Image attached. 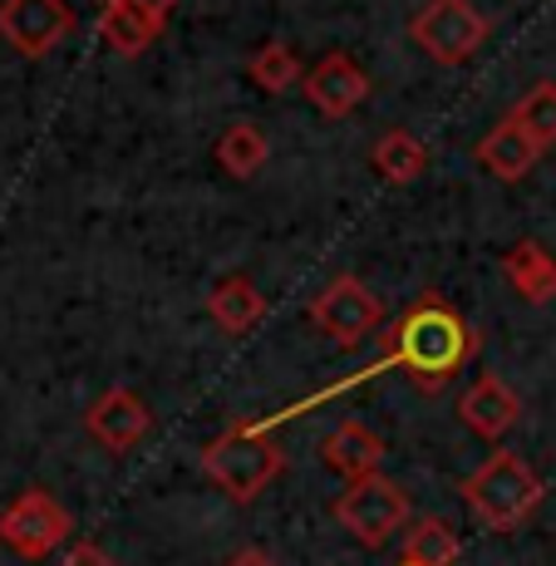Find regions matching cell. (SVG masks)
Segmentation results:
<instances>
[{
  "instance_id": "6da1fadb",
  "label": "cell",
  "mask_w": 556,
  "mask_h": 566,
  "mask_svg": "<svg viewBox=\"0 0 556 566\" xmlns=\"http://www.w3.org/2000/svg\"><path fill=\"white\" fill-rule=\"evenodd\" d=\"M478 350V335L468 331V321L458 315L443 296H423L413 311H405V321L389 331L385 340V360L369 365L365 375H350L345 385H359V379H375L379 369H405L413 375V385L423 389V395H433V389H443L449 379L473 360Z\"/></svg>"
},
{
  "instance_id": "7a4b0ae2",
  "label": "cell",
  "mask_w": 556,
  "mask_h": 566,
  "mask_svg": "<svg viewBox=\"0 0 556 566\" xmlns=\"http://www.w3.org/2000/svg\"><path fill=\"white\" fill-rule=\"evenodd\" d=\"M281 468H286V453H281V443L271 439L261 423L227 429L202 449V473L212 478L232 503H252V497H261L281 478Z\"/></svg>"
},
{
  "instance_id": "3957f363",
  "label": "cell",
  "mask_w": 556,
  "mask_h": 566,
  "mask_svg": "<svg viewBox=\"0 0 556 566\" xmlns=\"http://www.w3.org/2000/svg\"><path fill=\"white\" fill-rule=\"evenodd\" d=\"M542 478L527 468V459L497 449L493 459L478 468L473 478H463V503L473 507V517L483 522L487 532H512L522 527L542 503Z\"/></svg>"
},
{
  "instance_id": "277c9868",
  "label": "cell",
  "mask_w": 556,
  "mask_h": 566,
  "mask_svg": "<svg viewBox=\"0 0 556 566\" xmlns=\"http://www.w3.org/2000/svg\"><path fill=\"white\" fill-rule=\"evenodd\" d=\"M335 522L359 542V547H385L409 522V493L385 473H369L335 497Z\"/></svg>"
},
{
  "instance_id": "5b68a950",
  "label": "cell",
  "mask_w": 556,
  "mask_h": 566,
  "mask_svg": "<svg viewBox=\"0 0 556 566\" xmlns=\"http://www.w3.org/2000/svg\"><path fill=\"white\" fill-rule=\"evenodd\" d=\"M409 30H413V45L429 54L433 64H463L487 40L483 10H473L468 0H429L413 15Z\"/></svg>"
},
{
  "instance_id": "8992f818",
  "label": "cell",
  "mask_w": 556,
  "mask_h": 566,
  "mask_svg": "<svg viewBox=\"0 0 556 566\" xmlns=\"http://www.w3.org/2000/svg\"><path fill=\"white\" fill-rule=\"evenodd\" d=\"M70 537V513L45 493V488H30L15 503L0 513V542H6L15 557L25 562H45L60 542Z\"/></svg>"
},
{
  "instance_id": "52a82bcc",
  "label": "cell",
  "mask_w": 556,
  "mask_h": 566,
  "mask_svg": "<svg viewBox=\"0 0 556 566\" xmlns=\"http://www.w3.org/2000/svg\"><path fill=\"white\" fill-rule=\"evenodd\" d=\"M311 321H315V331H325L335 345H359L365 335L379 331L385 306H379V296L365 286V281L335 276L331 286L311 301Z\"/></svg>"
},
{
  "instance_id": "ba28073f",
  "label": "cell",
  "mask_w": 556,
  "mask_h": 566,
  "mask_svg": "<svg viewBox=\"0 0 556 566\" xmlns=\"http://www.w3.org/2000/svg\"><path fill=\"white\" fill-rule=\"evenodd\" d=\"M74 30V10L64 0H0V35L20 54L40 60Z\"/></svg>"
},
{
  "instance_id": "9c48e42d",
  "label": "cell",
  "mask_w": 556,
  "mask_h": 566,
  "mask_svg": "<svg viewBox=\"0 0 556 566\" xmlns=\"http://www.w3.org/2000/svg\"><path fill=\"white\" fill-rule=\"evenodd\" d=\"M305 99H311L315 114L345 118L369 99V74L359 70L345 50H331L311 74H305Z\"/></svg>"
},
{
  "instance_id": "30bf717a",
  "label": "cell",
  "mask_w": 556,
  "mask_h": 566,
  "mask_svg": "<svg viewBox=\"0 0 556 566\" xmlns=\"http://www.w3.org/2000/svg\"><path fill=\"white\" fill-rule=\"evenodd\" d=\"M84 429H90L104 449L128 453L134 443H144V433L153 429V409L134 395V389L114 385V389H104V395L90 405V413H84Z\"/></svg>"
},
{
  "instance_id": "8fae6325",
  "label": "cell",
  "mask_w": 556,
  "mask_h": 566,
  "mask_svg": "<svg viewBox=\"0 0 556 566\" xmlns=\"http://www.w3.org/2000/svg\"><path fill=\"white\" fill-rule=\"evenodd\" d=\"M458 419H463L468 433L497 443L503 433H512V423L522 419V399L512 395V389L497 375H483L463 399H458Z\"/></svg>"
},
{
  "instance_id": "7c38bea8",
  "label": "cell",
  "mask_w": 556,
  "mask_h": 566,
  "mask_svg": "<svg viewBox=\"0 0 556 566\" xmlns=\"http://www.w3.org/2000/svg\"><path fill=\"white\" fill-rule=\"evenodd\" d=\"M321 459L331 473H340L345 483H359V478L379 473V463H385V439H379L375 429H365V423L345 419L340 429L321 443Z\"/></svg>"
},
{
  "instance_id": "4fadbf2b",
  "label": "cell",
  "mask_w": 556,
  "mask_h": 566,
  "mask_svg": "<svg viewBox=\"0 0 556 566\" xmlns=\"http://www.w3.org/2000/svg\"><path fill=\"white\" fill-rule=\"evenodd\" d=\"M537 158H542L537 138H532L512 114H507L497 128H487L483 144H478V163H483V168L493 172L497 182H517V178H527L532 163H537Z\"/></svg>"
},
{
  "instance_id": "5bb4252c",
  "label": "cell",
  "mask_w": 556,
  "mask_h": 566,
  "mask_svg": "<svg viewBox=\"0 0 556 566\" xmlns=\"http://www.w3.org/2000/svg\"><path fill=\"white\" fill-rule=\"evenodd\" d=\"M503 276L512 281V291H517L522 301H532V306L556 301V256L542 242H532V237L527 242H517L503 256Z\"/></svg>"
},
{
  "instance_id": "9a60e30c",
  "label": "cell",
  "mask_w": 556,
  "mask_h": 566,
  "mask_svg": "<svg viewBox=\"0 0 556 566\" xmlns=\"http://www.w3.org/2000/svg\"><path fill=\"white\" fill-rule=\"evenodd\" d=\"M207 315H212L217 325H222L227 335H246L252 325L266 315V296L252 286V276H227L212 286V296H207Z\"/></svg>"
},
{
  "instance_id": "2e32d148",
  "label": "cell",
  "mask_w": 556,
  "mask_h": 566,
  "mask_svg": "<svg viewBox=\"0 0 556 566\" xmlns=\"http://www.w3.org/2000/svg\"><path fill=\"white\" fill-rule=\"evenodd\" d=\"M99 35H104V45L118 50V54H144L153 40L162 35V20L144 15V10L128 6V0H104V10H99Z\"/></svg>"
},
{
  "instance_id": "e0dca14e",
  "label": "cell",
  "mask_w": 556,
  "mask_h": 566,
  "mask_svg": "<svg viewBox=\"0 0 556 566\" xmlns=\"http://www.w3.org/2000/svg\"><path fill=\"white\" fill-rule=\"evenodd\" d=\"M271 144H266V128L261 124H232L217 144V163H222L232 178H252V172L266 168Z\"/></svg>"
},
{
  "instance_id": "ac0fdd59",
  "label": "cell",
  "mask_w": 556,
  "mask_h": 566,
  "mask_svg": "<svg viewBox=\"0 0 556 566\" xmlns=\"http://www.w3.org/2000/svg\"><path fill=\"white\" fill-rule=\"evenodd\" d=\"M463 557V542H458V532L449 527L443 517H423L409 527L405 537V562H419V566H453Z\"/></svg>"
},
{
  "instance_id": "d6986e66",
  "label": "cell",
  "mask_w": 556,
  "mask_h": 566,
  "mask_svg": "<svg viewBox=\"0 0 556 566\" xmlns=\"http://www.w3.org/2000/svg\"><path fill=\"white\" fill-rule=\"evenodd\" d=\"M369 163H375V172L385 182H413L429 168V154H423V144L413 134H385L375 144V154H369Z\"/></svg>"
},
{
  "instance_id": "ffe728a7",
  "label": "cell",
  "mask_w": 556,
  "mask_h": 566,
  "mask_svg": "<svg viewBox=\"0 0 556 566\" xmlns=\"http://www.w3.org/2000/svg\"><path fill=\"white\" fill-rule=\"evenodd\" d=\"M512 118H517V124L537 138L542 154H547V148L556 144V84L552 80L532 84V90L517 99V108H512Z\"/></svg>"
},
{
  "instance_id": "44dd1931",
  "label": "cell",
  "mask_w": 556,
  "mask_h": 566,
  "mask_svg": "<svg viewBox=\"0 0 556 566\" xmlns=\"http://www.w3.org/2000/svg\"><path fill=\"white\" fill-rule=\"evenodd\" d=\"M246 70H252V80H256L266 94H281V90H291V84L301 80L296 50H291V45H276V40H271V45H261V50L252 54V64H246Z\"/></svg>"
},
{
  "instance_id": "7402d4cb",
  "label": "cell",
  "mask_w": 556,
  "mask_h": 566,
  "mask_svg": "<svg viewBox=\"0 0 556 566\" xmlns=\"http://www.w3.org/2000/svg\"><path fill=\"white\" fill-rule=\"evenodd\" d=\"M64 566H114V557H108L99 542H80V547H70Z\"/></svg>"
},
{
  "instance_id": "603a6c76",
  "label": "cell",
  "mask_w": 556,
  "mask_h": 566,
  "mask_svg": "<svg viewBox=\"0 0 556 566\" xmlns=\"http://www.w3.org/2000/svg\"><path fill=\"white\" fill-rule=\"evenodd\" d=\"M128 6H138L144 15H153V20H162V25H168V15H172V6H178V0H128Z\"/></svg>"
},
{
  "instance_id": "cb8c5ba5",
  "label": "cell",
  "mask_w": 556,
  "mask_h": 566,
  "mask_svg": "<svg viewBox=\"0 0 556 566\" xmlns=\"http://www.w3.org/2000/svg\"><path fill=\"white\" fill-rule=\"evenodd\" d=\"M227 566H276V562H271L266 552H237V557L227 562Z\"/></svg>"
},
{
  "instance_id": "d4e9b609",
  "label": "cell",
  "mask_w": 556,
  "mask_h": 566,
  "mask_svg": "<svg viewBox=\"0 0 556 566\" xmlns=\"http://www.w3.org/2000/svg\"><path fill=\"white\" fill-rule=\"evenodd\" d=\"M399 566H419V562H399Z\"/></svg>"
}]
</instances>
